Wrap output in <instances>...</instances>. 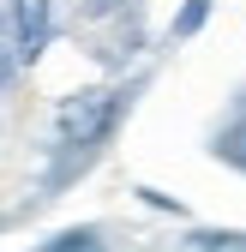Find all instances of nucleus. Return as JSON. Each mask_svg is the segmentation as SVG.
I'll return each instance as SVG.
<instances>
[{
	"label": "nucleus",
	"mask_w": 246,
	"mask_h": 252,
	"mask_svg": "<svg viewBox=\"0 0 246 252\" xmlns=\"http://www.w3.org/2000/svg\"><path fill=\"white\" fill-rule=\"evenodd\" d=\"M6 78H12V54L0 48V90H6Z\"/></svg>",
	"instance_id": "nucleus-5"
},
{
	"label": "nucleus",
	"mask_w": 246,
	"mask_h": 252,
	"mask_svg": "<svg viewBox=\"0 0 246 252\" xmlns=\"http://www.w3.org/2000/svg\"><path fill=\"white\" fill-rule=\"evenodd\" d=\"M120 90H78V96L60 108V120H54V132H60V144L66 150H84V144H96L108 126H114V114H120Z\"/></svg>",
	"instance_id": "nucleus-1"
},
{
	"label": "nucleus",
	"mask_w": 246,
	"mask_h": 252,
	"mask_svg": "<svg viewBox=\"0 0 246 252\" xmlns=\"http://www.w3.org/2000/svg\"><path fill=\"white\" fill-rule=\"evenodd\" d=\"M186 246L192 252H246V228H198Z\"/></svg>",
	"instance_id": "nucleus-3"
},
{
	"label": "nucleus",
	"mask_w": 246,
	"mask_h": 252,
	"mask_svg": "<svg viewBox=\"0 0 246 252\" xmlns=\"http://www.w3.org/2000/svg\"><path fill=\"white\" fill-rule=\"evenodd\" d=\"M48 18H54L48 0H12V30H18V48L24 54H36L48 42Z\"/></svg>",
	"instance_id": "nucleus-2"
},
{
	"label": "nucleus",
	"mask_w": 246,
	"mask_h": 252,
	"mask_svg": "<svg viewBox=\"0 0 246 252\" xmlns=\"http://www.w3.org/2000/svg\"><path fill=\"white\" fill-rule=\"evenodd\" d=\"M48 252H102V234L96 228H72V234H60Z\"/></svg>",
	"instance_id": "nucleus-4"
}]
</instances>
